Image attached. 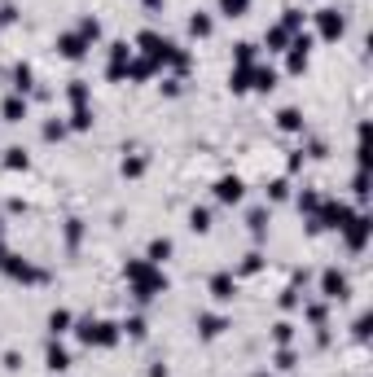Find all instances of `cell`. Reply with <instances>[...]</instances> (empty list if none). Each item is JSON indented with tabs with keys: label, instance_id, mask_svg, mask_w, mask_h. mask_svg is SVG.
Returning a JSON list of instances; mask_svg holds the SVG:
<instances>
[{
	"label": "cell",
	"instance_id": "cell-45",
	"mask_svg": "<svg viewBox=\"0 0 373 377\" xmlns=\"http://www.w3.org/2000/svg\"><path fill=\"white\" fill-rule=\"evenodd\" d=\"M5 369H9V373L22 369V355H18V351H5Z\"/></svg>",
	"mask_w": 373,
	"mask_h": 377
},
{
	"label": "cell",
	"instance_id": "cell-23",
	"mask_svg": "<svg viewBox=\"0 0 373 377\" xmlns=\"http://www.w3.org/2000/svg\"><path fill=\"white\" fill-rule=\"evenodd\" d=\"M5 167H9V171H27V167H31V158H27L22 145H9V150H5Z\"/></svg>",
	"mask_w": 373,
	"mask_h": 377
},
{
	"label": "cell",
	"instance_id": "cell-36",
	"mask_svg": "<svg viewBox=\"0 0 373 377\" xmlns=\"http://www.w3.org/2000/svg\"><path fill=\"white\" fill-rule=\"evenodd\" d=\"M119 171H123V176H132V180H136V176H145V154L123 158V167H119Z\"/></svg>",
	"mask_w": 373,
	"mask_h": 377
},
{
	"label": "cell",
	"instance_id": "cell-40",
	"mask_svg": "<svg viewBox=\"0 0 373 377\" xmlns=\"http://www.w3.org/2000/svg\"><path fill=\"white\" fill-rule=\"evenodd\" d=\"M290 198V180H272L268 185V202H286Z\"/></svg>",
	"mask_w": 373,
	"mask_h": 377
},
{
	"label": "cell",
	"instance_id": "cell-33",
	"mask_svg": "<svg viewBox=\"0 0 373 377\" xmlns=\"http://www.w3.org/2000/svg\"><path fill=\"white\" fill-rule=\"evenodd\" d=\"M259 268H264V255H259V250H251L246 259H241V268H237V276H255Z\"/></svg>",
	"mask_w": 373,
	"mask_h": 377
},
{
	"label": "cell",
	"instance_id": "cell-21",
	"mask_svg": "<svg viewBox=\"0 0 373 377\" xmlns=\"http://www.w3.org/2000/svg\"><path fill=\"white\" fill-rule=\"evenodd\" d=\"M75 31H79V36H84V44H88V48H92L97 40H101V22H97L92 13H84V18H79V27H75Z\"/></svg>",
	"mask_w": 373,
	"mask_h": 377
},
{
	"label": "cell",
	"instance_id": "cell-1",
	"mask_svg": "<svg viewBox=\"0 0 373 377\" xmlns=\"http://www.w3.org/2000/svg\"><path fill=\"white\" fill-rule=\"evenodd\" d=\"M123 276H127V285H132L136 303H154V299H163V294H167V272L158 264H150V259H127Z\"/></svg>",
	"mask_w": 373,
	"mask_h": 377
},
{
	"label": "cell",
	"instance_id": "cell-2",
	"mask_svg": "<svg viewBox=\"0 0 373 377\" xmlns=\"http://www.w3.org/2000/svg\"><path fill=\"white\" fill-rule=\"evenodd\" d=\"M351 215H356V211H351V206H343L338 198H321L316 215L307 220V233H343Z\"/></svg>",
	"mask_w": 373,
	"mask_h": 377
},
{
	"label": "cell",
	"instance_id": "cell-3",
	"mask_svg": "<svg viewBox=\"0 0 373 377\" xmlns=\"http://www.w3.org/2000/svg\"><path fill=\"white\" fill-rule=\"evenodd\" d=\"M75 334H79V342H84V347H115V342L123 338L119 334V325L115 320H101V316H84V320H79L75 325Z\"/></svg>",
	"mask_w": 373,
	"mask_h": 377
},
{
	"label": "cell",
	"instance_id": "cell-39",
	"mask_svg": "<svg viewBox=\"0 0 373 377\" xmlns=\"http://www.w3.org/2000/svg\"><path fill=\"white\" fill-rule=\"evenodd\" d=\"M281 27L290 31V36H299V31H303V13H299V9H286V13H281Z\"/></svg>",
	"mask_w": 373,
	"mask_h": 377
},
{
	"label": "cell",
	"instance_id": "cell-9",
	"mask_svg": "<svg viewBox=\"0 0 373 377\" xmlns=\"http://www.w3.org/2000/svg\"><path fill=\"white\" fill-rule=\"evenodd\" d=\"M241 198H246V185H241V176H220V180H216V202L237 206Z\"/></svg>",
	"mask_w": 373,
	"mask_h": 377
},
{
	"label": "cell",
	"instance_id": "cell-37",
	"mask_svg": "<svg viewBox=\"0 0 373 377\" xmlns=\"http://www.w3.org/2000/svg\"><path fill=\"white\" fill-rule=\"evenodd\" d=\"M66 132H71V127H66V123H62V119H48L40 136H44V141H62V136H66Z\"/></svg>",
	"mask_w": 373,
	"mask_h": 377
},
{
	"label": "cell",
	"instance_id": "cell-29",
	"mask_svg": "<svg viewBox=\"0 0 373 377\" xmlns=\"http://www.w3.org/2000/svg\"><path fill=\"white\" fill-rule=\"evenodd\" d=\"M220 13H224V18H246L251 0H220Z\"/></svg>",
	"mask_w": 373,
	"mask_h": 377
},
{
	"label": "cell",
	"instance_id": "cell-47",
	"mask_svg": "<svg viewBox=\"0 0 373 377\" xmlns=\"http://www.w3.org/2000/svg\"><path fill=\"white\" fill-rule=\"evenodd\" d=\"M9 259V250H5V228H0V264H5Z\"/></svg>",
	"mask_w": 373,
	"mask_h": 377
},
{
	"label": "cell",
	"instance_id": "cell-46",
	"mask_svg": "<svg viewBox=\"0 0 373 377\" xmlns=\"http://www.w3.org/2000/svg\"><path fill=\"white\" fill-rule=\"evenodd\" d=\"M150 377H167V364H163V360H154V369H150Z\"/></svg>",
	"mask_w": 373,
	"mask_h": 377
},
{
	"label": "cell",
	"instance_id": "cell-31",
	"mask_svg": "<svg viewBox=\"0 0 373 377\" xmlns=\"http://www.w3.org/2000/svg\"><path fill=\"white\" fill-rule=\"evenodd\" d=\"M316 206H321V193H316V189H303V193H299V211H303L307 220H312Z\"/></svg>",
	"mask_w": 373,
	"mask_h": 377
},
{
	"label": "cell",
	"instance_id": "cell-22",
	"mask_svg": "<svg viewBox=\"0 0 373 377\" xmlns=\"http://www.w3.org/2000/svg\"><path fill=\"white\" fill-rule=\"evenodd\" d=\"M66 127H75V132H88L92 127V106L84 101V106H71V123Z\"/></svg>",
	"mask_w": 373,
	"mask_h": 377
},
{
	"label": "cell",
	"instance_id": "cell-18",
	"mask_svg": "<svg viewBox=\"0 0 373 377\" xmlns=\"http://www.w3.org/2000/svg\"><path fill=\"white\" fill-rule=\"evenodd\" d=\"M154 71H158V66H154L150 57H132V62H127V79H132V84H145Z\"/></svg>",
	"mask_w": 373,
	"mask_h": 377
},
{
	"label": "cell",
	"instance_id": "cell-25",
	"mask_svg": "<svg viewBox=\"0 0 373 377\" xmlns=\"http://www.w3.org/2000/svg\"><path fill=\"white\" fill-rule=\"evenodd\" d=\"M88 92H92V88H88V79H71V84H66V101H71V106H84V101H88Z\"/></svg>",
	"mask_w": 373,
	"mask_h": 377
},
{
	"label": "cell",
	"instance_id": "cell-34",
	"mask_svg": "<svg viewBox=\"0 0 373 377\" xmlns=\"http://www.w3.org/2000/svg\"><path fill=\"white\" fill-rule=\"evenodd\" d=\"M119 334H127V338H145V334H150V329H145V316L123 320V325H119Z\"/></svg>",
	"mask_w": 373,
	"mask_h": 377
},
{
	"label": "cell",
	"instance_id": "cell-6",
	"mask_svg": "<svg viewBox=\"0 0 373 377\" xmlns=\"http://www.w3.org/2000/svg\"><path fill=\"white\" fill-rule=\"evenodd\" d=\"M316 36L321 40H343L347 36V18H343V13H338V9H316Z\"/></svg>",
	"mask_w": 373,
	"mask_h": 377
},
{
	"label": "cell",
	"instance_id": "cell-38",
	"mask_svg": "<svg viewBox=\"0 0 373 377\" xmlns=\"http://www.w3.org/2000/svg\"><path fill=\"white\" fill-rule=\"evenodd\" d=\"M272 338H277L281 347H290V342H295V325H290V320H277V325H272Z\"/></svg>",
	"mask_w": 373,
	"mask_h": 377
},
{
	"label": "cell",
	"instance_id": "cell-13",
	"mask_svg": "<svg viewBox=\"0 0 373 377\" xmlns=\"http://www.w3.org/2000/svg\"><path fill=\"white\" fill-rule=\"evenodd\" d=\"M44 364L53 369V377H57V373H66V369H71V351H66V347H62V342L53 338V342L44 347Z\"/></svg>",
	"mask_w": 373,
	"mask_h": 377
},
{
	"label": "cell",
	"instance_id": "cell-7",
	"mask_svg": "<svg viewBox=\"0 0 373 377\" xmlns=\"http://www.w3.org/2000/svg\"><path fill=\"white\" fill-rule=\"evenodd\" d=\"M369 233H373V220H369V215H351V220H347V228H343L347 250H351V255H360L365 246H369Z\"/></svg>",
	"mask_w": 373,
	"mask_h": 377
},
{
	"label": "cell",
	"instance_id": "cell-30",
	"mask_svg": "<svg viewBox=\"0 0 373 377\" xmlns=\"http://www.w3.org/2000/svg\"><path fill=\"white\" fill-rule=\"evenodd\" d=\"M251 71H255V66H233L229 88H233V92H246V88H251Z\"/></svg>",
	"mask_w": 373,
	"mask_h": 377
},
{
	"label": "cell",
	"instance_id": "cell-11",
	"mask_svg": "<svg viewBox=\"0 0 373 377\" xmlns=\"http://www.w3.org/2000/svg\"><path fill=\"white\" fill-rule=\"evenodd\" d=\"M57 53L66 57V62H79L88 53V44H84V36H79V31H62L57 36Z\"/></svg>",
	"mask_w": 373,
	"mask_h": 377
},
{
	"label": "cell",
	"instance_id": "cell-15",
	"mask_svg": "<svg viewBox=\"0 0 373 377\" xmlns=\"http://www.w3.org/2000/svg\"><path fill=\"white\" fill-rule=\"evenodd\" d=\"M9 84H13V92H18V97H27L31 88H36V71H31L27 62H18V66L9 71Z\"/></svg>",
	"mask_w": 373,
	"mask_h": 377
},
{
	"label": "cell",
	"instance_id": "cell-32",
	"mask_svg": "<svg viewBox=\"0 0 373 377\" xmlns=\"http://www.w3.org/2000/svg\"><path fill=\"white\" fill-rule=\"evenodd\" d=\"M84 241V220H66V250H79Z\"/></svg>",
	"mask_w": 373,
	"mask_h": 377
},
{
	"label": "cell",
	"instance_id": "cell-26",
	"mask_svg": "<svg viewBox=\"0 0 373 377\" xmlns=\"http://www.w3.org/2000/svg\"><path fill=\"white\" fill-rule=\"evenodd\" d=\"M246 228H251L255 237H264V233H268V206H255L251 215H246Z\"/></svg>",
	"mask_w": 373,
	"mask_h": 377
},
{
	"label": "cell",
	"instance_id": "cell-27",
	"mask_svg": "<svg viewBox=\"0 0 373 377\" xmlns=\"http://www.w3.org/2000/svg\"><path fill=\"white\" fill-rule=\"evenodd\" d=\"M211 31H216V22H211L206 13H193V18H189V36H198V40H206Z\"/></svg>",
	"mask_w": 373,
	"mask_h": 377
},
{
	"label": "cell",
	"instance_id": "cell-12",
	"mask_svg": "<svg viewBox=\"0 0 373 377\" xmlns=\"http://www.w3.org/2000/svg\"><path fill=\"white\" fill-rule=\"evenodd\" d=\"M27 114H31V106H27V97H18V92H9L5 106H0V119H5V123H22Z\"/></svg>",
	"mask_w": 373,
	"mask_h": 377
},
{
	"label": "cell",
	"instance_id": "cell-44",
	"mask_svg": "<svg viewBox=\"0 0 373 377\" xmlns=\"http://www.w3.org/2000/svg\"><path fill=\"white\" fill-rule=\"evenodd\" d=\"M356 338H360V342L369 338V316H356Z\"/></svg>",
	"mask_w": 373,
	"mask_h": 377
},
{
	"label": "cell",
	"instance_id": "cell-24",
	"mask_svg": "<svg viewBox=\"0 0 373 377\" xmlns=\"http://www.w3.org/2000/svg\"><path fill=\"white\" fill-rule=\"evenodd\" d=\"M264 44L272 48V53H281V48H290V31L277 22V27H268V36H264Z\"/></svg>",
	"mask_w": 373,
	"mask_h": 377
},
{
	"label": "cell",
	"instance_id": "cell-10",
	"mask_svg": "<svg viewBox=\"0 0 373 377\" xmlns=\"http://www.w3.org/2000/svg\"><path fill=\"white\" fill-rule=\"evenodd\" d=\"M206 290H211V299H216V303H233V294H237V276H233V272H216Z\"/></svg>",
	"mask_w": 373,
	"mask_h": 377
},
{
	"label": "cell",
	"instance_id": "cell-28",
	"mask_svg": "<svg viewBox=\"0 0 373 377\" xmlns=\"http://www.w3.org/2000/svg\"><path fill=\"white\" fill-rule=\"evenodd\" d=\"M189 228H193V233H211V211L206 206H193L189 211Z\"/></svg>",
	"mask_w": 373,
	"mask_h": 377
},
{
	"label": "cell",
	"instance_id": "cell-8",
	"mask_svg": "<svg viewBox=\"0 0 373 377\" xmlns=\"http://www.w3.org/2000/svg\"><path fill=\"white\" fill-rule=\"evenodd\" d=\"M136 57V48H127V40H119V44H110V62H106V79H127V62Z\"/></svg>",
	"mask_w": 373,
	"mask_h": 377
},
{
	"label": "cell",
	"instance_id": "cell-20",
	"mask_svg": "<svg viewBox=\"0 0 373 377\" xmlns=\"http://www.w3.org/2000/svg\"><path fill=\"white\" fill-rule=\"evenodd\" d=\"M277 127H281V132H303V110L286 106V110L277 114Z\"/></svg>",
	"mask_w": 373,
	"mask_h": 377
},
{
	"label": "cell",
	"instance_id": "cell-16",
	"mask_svg": "<svg viewBox=\"0 0 373 377\" xmlns=\"http://www.w3.org/2000/svg\"><path fill=\"white\" fill-rule=\"evenodd\" d=\"M171 250H176V246H171V237H154V241H150V250H145V259L163 268L167 259H171Z\"/></svg>",
	"mask_w": 373,
	"mask_h": 377
},
{
	"label": "cell",
	"instance_id": "cell-5",
	"mask_svg": "<svg viewBox=\"0 0 373 377\" xmlns=\"http://www.w3.org/2000/svg\"><path fill=\"white\" fill-rule=\"evenodd\" d=\"M347 294H351L347 272H338V268H325V272H321V299H325V303H343Z\"/></svg>",
	"mask_w": 373,
	"mask_h": 377
},
{
	"label": "cell",
	"instance_id": "cell-35",
	"mask_svg": "<svg viewBox=\"0 0 373 377\" xmlns=\"http://www.w3.org/2000/svg\"><path fill=\"white\" fill-rule=\"evenodd\" d=\"M255 53H259V48H255L251 40H241V44H237V53H233V57H237V66H255Z\"/></svg>",
	"mask_w": 373,
	"mask_h": 377
},
{
	"label": "cell",
	"instance_id": "cell-41",
	"mask_svg": "<svg viewBox=\"0 0 373 377\" xmlns=\"http://www.w3.org/2000/svg\"><path fill=\"white\" fill-rule=\"evenodd\" d=\"M9 22H18V5L5 0V5H0V27H9Z\"/></svg>",
	"mask_w": 373,
	"mask_h": 377
},
{
	"label": "cell",
	"instance_id": "cell-43",
	"mask_svg": "<svg viewBox=\"0 0 373 377\" xmlns=\"http://www.w3.org/2000/svg\"><path fill=\"white\" fill-rule=\"evenodd\" d=\"M281 307H286V311H295V307H299V290H295V285L281 294Z\"/></svg>",
	"mask_w": 373,
	"mask_h": 377
},
{
	"label": "cell",
	"instance_id": "cell-17",
	"mask_svg": "<svg viewBox=\"0 0 373 377\" xmlns=\"http://www.w3.org/2000/svg\"><path fill=\"white\" fill-rule=\"evenodd\" d=\"M251 88L255 92H272V88H277V71H272V66H255L251 71Z\"/></svg>",
	"mask_w": 373,
	"mask_h": 377
},
{
	"label": "cell",
	"instance_id": "cell-4",
	"mask_svg": "<svg viewBox=\"0 0 373 377\" xmlns=\"http://www.w3.org/2000/svg\"><path fill=\"white\" fill-rule=\"evenodd\" d=\"M0 272L9 276V281H22V285H40V281H48V276L31 264V259H18V255H9L5 264H0Z\"/></svg>",
	"mask_w": 373,
	"mask_h": 377
},
{
	"label": "cell",
	"instance_id": "cell-42",
	"mask_svg": "<svg viewBox=\"0 0 373 377\" xmlns=\"http://www.w3.org/2000/svg\"><path fill=\"white\" fill-rule=\"evenodd\" d=\"M277 369H281V373L295 369V351H290V347H281V351H277Z\"/></svg>",
	"mask_w": 373,
	"mask_h": 377
},
{
	"label": "cell",
	"instance_id": "cell-14",
	"mask_svg": "<svg viewBox=\"0 0 373 377\" xmlns=\"http://www.w3.org/2000/svg\"><path fill=\"white\" fill-rule=\"evenodd\" d=\"M224 329H229V320L224 316H216V311H198V334L211 342V338H220Z\"/></svg>",
	"mask_w": 373,
	"mask_h": 377
},
{
	"label": "cell",
	"instance_id": "cell-48",
	"mask_svg": "<svg viewBox=\"0 0 373 377\" xmlns=\"http://www.w3.org/2000/svg\"><path fill=\"white\" fill-rule=\"evenodd\" d=\"M145 9H163V0H145Z\"/></svg>",
	"mask_w": 373,
	"mask_h": 377
},
{
	"label": "cell",
	"instance_id": "cell-19",
	"mask_svg": "<svg viewBox=\"0 0 373 377\" xmlns=\"http://www.w3.org/2000/svg\"><path fill=\"white\" fill-rule=\"evenodd\" d=\"M71 325H75V316H71V311H66V307H57V311H48V334H53V338H62V334H66V329H71Z\"/></svg>",
	"mask_w": 373,
	"mask_h": 377
}]
</instances>
